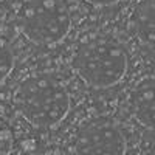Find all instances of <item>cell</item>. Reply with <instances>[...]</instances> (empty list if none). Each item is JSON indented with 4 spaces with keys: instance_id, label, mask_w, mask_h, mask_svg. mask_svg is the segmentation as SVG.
I'll return each instance as SVG.
<instances>
[{
    "instance_id": "obj_1",
    "label": "cell",
    "mask_w": 155,
    "mask_h": 155,
    "mask_svg": "<svg viewBox=\"0 0 155 155\" xmlns=\"http://www.w3.org/2000/svg\"><path fill=\"white\" fill-rule=\"evenodd\" d=\"M20 113L34 127H54L70 110V95L56 76L30 74L20 81L16 92Z\"/></svg>"
},
{
    "instance_id": "obj_2",
    "label": "cell",
    "mask_w": 155,
    "mask_h": 155,
    "mask_svg": "<svg viewBox=\"0 0 155 155\" xmlns=\"http://www.w3.org/2000/svg\"><path fill=\"white\" fill-rule=\"evenodd\" d=\"M127 51L112 36H95L78 45L71 67L81 79L96 88L118 84L127 71Z\"/></svg>"
},
{
    "instance_id": "obj_3",
    "label": "cell",
    "mask_w": 155,
    "mask_h": 155,
    "mask_svg": "<svg viewBox=\"0 0 155 155\" xmlns=\"http://www.w3.org/2000/svg\"><path fill=\"white\" fill-rule=\"evenodd\" d=\"M20 30L31 42L53 45L67 37L71 16L65 0H25L20 8Z\"/></svg>"
},
{
    "instance_id": "obj_4",
    "label": "cell",
    "mask_w": 155,
    "mask_h": 155,
    "mask_svg": "<svg viewBox=\"0 0 155 155\" xmlns=\"http://www.w3.org/2000/svg\"><path fill=\"white\" fill-rule=\"evenodd\" d=\"M73 150L74 155H126L127 143L113 120L98 116L78 129Z\"/></svg>"
},
{
    "instance_id": "obj_5",
    "label": "cell",
    "mask_w": 155,
    "mask_h": 155,
    "mask_svg": "<svg viewBox=\"0 0 155 155\" xmlns=\"http://www.w3.org/2000/svg\"><path fill=\"white\" fill-rule=\"evenodd\" d=\"M134 118L146 129L153 130V76L146 74L134 85L130 93Z\"/></svg>"
},
{
    "instance_id": "obj_6",
    "label": "cell",
    "mask_w": 155,
    "mask_h": 155,
    "mask_svg": "<svg viewBox=\"0 0 155 155\" xmlns=\"http://www.w3.org/2000/svg\"><path fill=\"white\" fill-rule=\"evenodd\" d=\"M153 0H140L134 9V27L138 41L149 48L150 54L153 53Z\"/></svg>"
},
{
    "instance_id": "obj_7",
    "label": "cell",
    "mask_w": 155,
    "mask_h": 155,
    "mask_svg": "<svg viewBox=\"0 0 155 155\" xmlns=\"http://www.w3.org/2000/svg\"><path fill=\"white\" fill-rule=\"evenodd\" d=\"M14 67V51L8 39L0 36V82L6 79Z\"/></svg>"
},
{
    "instance_id": "obj_8",
    "label": "cell",
    "mask_w": 155,
    "mask_h": 155,
    "mask_svg": "<svg viewBox=\"0 0 155 155\" xmlns=\"http://www.w3.org/2000/svg\"><path fill=\"white\" fill-rule=\"evenodd\" d=\"M12 147V132L8 123L0 118V155H8Z\"/></svg>"
},
{
    "instance_id": "obj_9",
    "label": "cell",
    "mask_w": 155,
    "mask_h": 155,
    "mask_svg": "<svg viewBox=\"0 0 155 155\" xmlns=\"http://www.w3.org/2000/svg\"><path fill=\"white\" fill-rule=\"evenodd\" d=\"M90 5H95V6H110V5H115L118 3L120 0H85Z\"/></svg>"
}]
</instances>
